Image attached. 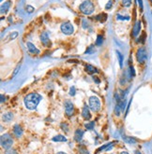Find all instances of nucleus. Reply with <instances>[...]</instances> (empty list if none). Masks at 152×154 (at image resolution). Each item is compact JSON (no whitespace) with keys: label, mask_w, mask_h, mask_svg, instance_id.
Here are the masks:
<instances>
[{"label":"nucleus","mask_w":152,"mask_h":154,"mask_svg":"<svg viewBox=\"0 0 152 154\" xmlns=\"http://www.w3.org/2000/svg\"><path fill=\"white\" fill-rule=\"evenodd\" d=\"M41 95H40L37 92H31L29 95H27L24 99V106L27 109L29 110H34L36 109L38 105L40 104V102L41 100Z\"/></svg>","instance_id":"obj_1"},{"label":"nucleus","mask_w":152,"mask_h":154,"mask_svg":"<svg viewBox=\"0 0 152 154\" xmlns=\"http://www.w3.org/2000/svg\"><path fill=\"white\" fill-rule=\"evenodd\" d=\"M79 10L84 15H90L94 12L95 8H94V5H93V3L90 1V0H86V1H84L79 6Z\"/></svg>","instance_id":"obj_2"},{"label":"nucleus","mask_w":152,"mask_h":154,"mask_svg":"<svg viewBox=\"0 0 152 154\" xmlns=\"http://www.w3.org/2000/svg\"><path fill=\"white\" fill-rule=\"evenodd\" d=\"M0 143H1V147L5 149H10L13 144V139L10 134H4L1 135L0 138Z\"/></svg>","instance_id":"obj_3"},{"label":"nucleus","mask_w":152,"mask_h":154,"mask_svg":"<svg viewBox=\"0 0 152 154\" xmlns=\"http://www.w3.org/2000/svg\"><path fill=\"white\" fill-rule=\"evenodd\" d=\"M147 59V51L146 50V48L141 47L137 50L136 51V60L139 64H144L146 63Z\"/></svg>","instance_id":"obj_4"},{"label":"nucleus","mask_w":152,"mask_h":154,"mask_svg":"<svg viewBox=\"0 0 152 154\" xmlns=\"http://www.w3.org/2000/svg\"><path fill=\"white\" fill-rule=\"evenodd\" d=\"M89 107L94 112H97V111L100 109V101L97 96L89 97Z\"/></svg>","instance_id":"obj_5"},{"label":"nucleus","mask_w":152,"mask_h":154,"mask_svg":"<svg viewBox=\"0 0 152 154\" xmlns=\"http://www.w3.org/2000/svg\"><path fill=\"white\" fill-rule=\"evenodd\" d=\"M60 30L61 32L64 34V35H72L74 32V27L73 25L71 24V23L70 22H65L61 24L60 26Z\"/></svg>","instance_id":"obj_6"},{"label":"nucleus","mask_w":152,"mask_h":154,"mask_svg":"<svg viewBox=\"0 0 152 154\" xmlns=\"http://www.w3.org/2000/svg\"><path fill=\"white\" fill-rule=\"evenodd\" d=\"M65 112L69 117L72 116L74 113V106L70 100H67L65 102Z\"/></svg>","instance_id":"obj_7"},{"label":"nucleus","mask_w":152,"mask_h":154,"mask_svg":"<svg viewBox=\"0 0 152 154\" xmlns=\"http://www.w3.org/2000/svg\"><path fill=\"white\" fill-rule=\"evenodd\" d=\"M141 28H142V23L140 21H137L136 23H134L133 28H132V36L134 38H136L139 35V34H140Z\"/></svg>","instance_id":"obj_8"},{"label":"nucleus","mask_w":152,"mask_h":154,"mask_svg":"<svg viewBox=\"0 0 152 154\" xmlns=\"http://www.w3.org/2000/svg\"><path fill=\"white\" fill-rule=\"evenodd\" d=\"M40 41H41V43L43 44L44 46H47L49 47L51 45V41H50V38H49V36H48V34L46 32H43V33H41L40 34Z\"/></svg>","instance_id":"obj_9"},{"label":"nucleus","mask_w":152,"mask_h":154,"mask_svg":"<svg viewBox=\"0 0 152 154\" xmlns=\"http://www.w3.org/2000/svg\"><path fill=\"white\" fill-rule=\"evenodd\" d=\"M27 49H28V50L30 51L31 53H33V54H40V50L39 49H37V47L34 45L33 43H31V42H27Z\"/></svg>","instance_id":"obj_10"},{"label":"nucleus","mask_w":152,"mask_h":154,"mask_svg":"<svg viewBox=\"0 0 152 154\" xmlns=\"http://www.w3.org/2000/svg\"><path fill=\"white\" fill-rule=\"evenodd\" d=\"M90 107H88L87 105H84L82 110V116L84 119H90L91 114H90Z\"/></svg>","instance_id":"obj_11"},{"label":"nucleus","mask_w":152,"mask_h":154,"mask_svg":"<svg viewBox=\"0 0 152 154\" xmlns=\"http://www.w3.org/2000/svg\"><path fill=\"white\" fill-rule=\"evenodd\" d=\"M84 134V131H83L81 129H77L74 133V140L77 142H80L83 139Z\"/></svg>","instance_id":"obj_12"},{"label":"nucleus","mask_w":152,"mask_h":154,"mask_svg":"<svg viewBox=\"0 0 152 154\" xmlns=\"http://www.w3.org/2000/svg\"><path fill=\"white\" fill-rule=\"evenodd\" d=\"M13 133L16 137H21L23 135V129L19 124H15L13 127Z\"/></svg>","instance_id":"obj_13"},{"label":"nucleus","mask_w":152,"mask_h":154,"mask_svg":"<svg viewBox=\"0 0 152 154\" xmlns=\"http://www.w3.org/2000/svg\"><path fill=\"white\" fill-rule=\"evenodd\" d=\"M123 140L126 143L131 144V145H134V144H136L138 142V140L135 137H132V136H126V135L123 136Z\"/></svg>","instance_id":"obj_14"},{"label":"nucleus","mask_w":152,"mask_h":154,"mask_svg":"<svg viewBox=\"0 0 152 154\" xmlns=\"http://www.w3.org/2000/svg\"><path fill=\"white\" fill-rule=\"evenodd\" d=\"M52 140L54 142H66L67 141V138L65 137L64 135H61V134H57L55 136L52 138Z\"/></svg>","instance_id":"obj_15"},{"label":"nucleus","mask_w":152,"mask_h":154,"mask_svg":"<svg viewBox=\"0 0 152 154\" xmlns=\"http://www.w3.org/2000/svg\"><path fill=\"white\" fill-rule=\"evenodd\" d=\"M86 71H87L88 74H94V73H98L97 68H95L94 66L91 65H86Z\"/></svg>","instance_id":"obj_16"},{"label":"nucleus","mask_w":152,"mask_h":154,"mask_svg":"<svg viewBox=\"0 0 152 154\" xmlns=\"http://www.w3.org/2000/svg\"><path fill=\"white\" fill-rule=\"evenodd\" d=\"M11 7V1H7L5 2V4H3L1 6V13H6L8 11V8H10Z\"/></svg>","instance_id":"obj_17"},{"label":"nucleus","mask_w":152,"mask_h":154,"mask_svg":"<svg viewBox=\"0 0 152 154\" xmlns=\"http://www.w3.org/2000/svg\"><path fill=\"white\" fill-rule=\"evenodd\" d=\"M96 19L100 22V23H104L106 20H107V14H105V13H100V14H99L97 17H96Z\"/></svg>","instance_id":"obj_18"},{"label":"nucleus","mask_w":152,"mask_h":154,"mask_svg":"<svg viewBox=\"0 0 152 154\" xmlns=\"http://www.w3.org/2000/svg\"><path fill=\"white\" fill-rule=\"evenodd\" d=\"M2 119H3L4 122H11V119H13V114L12 113H6V114L3 115Z\"/></svg>","instance_id":"obj_19"},{"label":"nucleus","mask_w":152,"mask_h":154,"mask_svg":"<svg viewBox=\"0 0 152 154\" xmlns=\"http://www.w3.org/2000/svg\"><path fill=\"white\" fill-rule=\"evenodd\" d=\"M116 55H117V58H118V63H119V65H120V67H122L124 57H123V55H122V53H120V51H118V50H116Z\"/></svg>","instance_id":"obj_20"},{"label":"nucleus","mask_w":152,"mask_h":154,"mask_svg":"<svg viewBox=\"0 0 152 154\" xmlns=\"http://www.w3.org/2000/svg\"><path fill=\"white\" fill-rule=\"evenodd\" d=\"M146 38H147V34L145 32H143L142 35L140 36V38H138V42H140V43L144 44V43H145V41H146Z\"/></svg>","instance_id":"obj_21"},{"label":"nucleus","mask_w":152,"mask_h":154,"mask_svg":"<svg viewBox=\"0 0 152 154\" xmlns=\"http://www.w3.org/2000/svg\"><path fill=\"white\" fill-rule=\"evenodd\" d=\"M116 19L117 20H121V21H129L131 18H130V16H122L120 14H117L116 15Z\"/></svg>","instance_id":"obj_22"},{"label":"nucleus","mask_w":152,"mask_h":154,"mask_svg":"<svg viewBox=\"0 0 152 154\" xmlns=\"http://www.w3.org/2000/svg\"><path fill=\"white\" fill-rule=\"evenodd\" d=\"M96 51V49L93 47V46H90L87 48V50H86V54H92V53H94Z\"/></svg>","instance_id":"obj_23"},{"label":"nucleus","mask_w":152,"mask_h":154,"mask_svg":"<svg viewBox=\"0 0 152 154\" xmlns=\"http://www.w3.org/2000/svg\"><path fill=\"white\" fill-rule=\"evenodd\" d=\"M103 43V38L101 37L100 35H99L98 37H97V40H96V45H98V46H100L101 44Z\"/></svg>","instance_id":"obj_24"},{"label":"nucleus","mask_w":152,"mask_h":154,"mask_svg":"<svg viewBox=\"0 0 152 154\" xmlns=\"http://www.w3.org/2000/svg\"><path fill=\"white\" fill-rule=\"evenodd\" d=\"M17 37H18V33H17V32H13V33H11V35L7 38V40H12V39L16 38Z\"/></svg>","instance_id":"obj_25"},{"label":"nucleus","mask_w":152,"mask_h":154,"mask_svg":"<svg viewBox=\"0 0 152 154\" xmlns=\"http://www.w3.org/2000/svg\"><path fill=\"white\" fill-rule=\"evenodd\" d=\"M95 126V122H88L86 124V128L87 130H93V128Z\"/></svg>","instance_id":"obj_26"},{"label":"nucleus","mask_w":152,"mask_h":154,"mask_svg":"<svg viewBox=\"0 0 152 154\" xmlns=\"http://www.w3.org/2000/svg\"><path fill=\"white\" fill-rule=\"evenodd\" d=\"M60 127H61V129L65 132V133H68L69 132V125H68L67 123H61V125H60Z\"/></svg>","instance_id":"obj_27"},{"label":"nucleus","mask_w":152,"mask_h":154,"mask_svg":"<svg viewBox=\"0 0 152 154\" xmlns=\"http://www.w3.org/2000/svg\"><path fill=\"white\" fill-rule=\"evenodd\" d=\"M122 5L126 8H129L131 5V0H122Z\"/></svg>","instance_id":"obj_28"},{"label":"nucleus","mask_w":152,"mask_h":154,"mask_svg":"<svg viewBox=\"0 0 152 154\" xmlns=\"http://www.w3.org/2000/svg\"><path fill=\"white\" fill-rule=\"evenodd\" d=\"M25 11H27V12H28V13H32L34 11H35V8L30 5H27V7H25Z\"/></svg>","instance_id":"obj_29"},{"label":"nucleus","mask_w":152,"mask_h":154,"mask_svg":"<svg viewBox=\"0 0 152 154\" xmlns=\"http://www.w3.org/2000/svg\"><path fill=\"white\" fill-rule=\"evenodd\" d=\"M130 77L132 79V78H134L135 77V70H134V68H133V66H130Z\"/></svg>","instance_id":"obj_30"},{"label":"nucleus","mask_w":152,"mask_h":154,"mask_svg":"<svg viewBox=\"0 0 152 154\" xmlns=\"http://www.w3.org/2000/svg\"><path fill=\"white\" fill-rule=\"evenodd\" d=\"M75 92H76L75 87H74V86L71 87V89H70V95H71V96H74V95H75Z\"/></svg>","instance_id":"obj_31"},{"label":"nucleus","mask_w":152,"mask_h":154,"mask_svg":"<svg viewBox=\"0 0 152 154\" xmlns=\"http://www.w3.org/2000/svg\"><path fill=\"white\" fill-rule=\"evenodd\" d=\"M113 6V0H109V1L107 2L106 6H105V8L106 10H109V8H111Z\"/></svg>","instance_id":"obj_32"},{"label":"nucleus","mask_w":152,"mask_h":154,"mask_svg":"<svg viewBox=\"0 0 152 154\" xmlns=\"http://www.w3.org/2000/svg\"><path fill=\"white\" fill-rule=\"evenodd\" d=\"M110 145H112V143H108V144H105L104 146L100 147V149H99L97 150V152H100V150H103V149H106L107 147H109V146H110Z\"/></svg>","instance_id":"obj_33"},{"label":"nucleus","mask_w":152,"mask_h":154,"mask_svg":"<svg viewBox=\"0 0 152 154\" xmlns=\"http://www.w3.org/2000/svg\"><path fill=\"white\" fill-rule=\"evenodd\" d=\"M5 154H18V153H17V151L14 150V149H8L5 152Z\"/></svg>","instance_id":"obj_34"},{"label":"nucleus","mask_w":152,"mask_h":154,"mask_svg":"<svg viewBox=\"0 0 152 154\" xmlns=\"http://www.w3.org/2000/svg\"><path fill=\"white\" fill-rule=\"evenodd\" d=\"M138 1V4H139V7H140V11H143L144 10V6H143V0H137Z\"/></svg>","instance_id":"obj_35"},{"label":"nucleus","mask_w":152,"mask_h":154,"mask_svg":"<svg viewBox=\"0 0 152 154\" xmlns=\"http://www.w3.org/2000/svg\"><path fill=\"white\" fill-rule=\"evenodd\" d=\"M20 67H21V65H18L16 68H15V70H14V72H13V74H12V77H14V76H16V74L19 72V69H20Z\"/></svg>","instance_id":"obj_36"},{"label":"nucleus","mask_w":152,"mask_h":154,"mask_svg":"<svg viewBox=\"0 0 152 154\" xmlns=\"http://www.w3.org/2000/svg\"><path fill=\"white\" fill-rule=\"evenodd\" d=\"M83 27L84 29L88 27V24H87V20H83Z\"/></svg>","instance_id":"obj_37"},{"label":"nucleus","mask_w":152,"mask_h":154,"mask_svg":"<svg viewBox=\"0 0 152 154\" xmlns=\"http://www.w3.org/2000/svg\"><path fill=\"white\" fill-rule=\"evenodd\" d=\"M93 80H94V81H95V82H96L97 84H99V83L100 82V80H99V79L97 78V77H94V78H93Z\"/></svg>","instance_id":"obj_38"},{"label":"nucleus","mask_w":152,"mask_h":154,"mask_svg":"<svg viewBox=\"0 0 152 154\" xmlns=\"http://www.w3.org/2000/svg\"><path fill=\"white\" fill-rule=\"evenodd\" d=\"M81 154H89V152H88L87 150H83V151L81 152Z\"/></svg>","instance_id":"obj_39"},{"label":"nucleus","mask_w":152,"mask_h":154,"mask_svg":"<svg viewBox=\"0 0 152 154\" xmlns=\"http://www.w3.org/2000/svg\"><path fill=\"white\" fill-rule=\"evenodd\" d=\"M4 99H6V98H4V95H1V103H3V102L5 101Z\"/></svg>","instance_id":"obj_40"},{"label":"nucleus","mask_w":152,"mask_h":154,"mask_svg":"<svg viewBox=\"0 0 152 154\" xmlns=\"http://www.w3.org/2000/svg\"><path fill=\"white\" fill-rule=\"evenodd\" d=\"M56 154H67V153H65V152H63V151H59V152H57Z\"/></svg>","instance_id":"obj_41"},{"label":"nucleus","mask_w":152,"mask_h":154,"mask_svg":"<svg viewBox=\"0 0 152 154\" xmlns=\"http://www.w3.org/2000/svg\"><path fill=\"white\" fill-rule=\"evenodd\" d=\"M120 154H129V152H127V151H122Z\"/></svg>","instance_id":"obj_42"},{"label":"nucleus","mask_w":152,"mask_h":154,"mask_svg":"<svg viewBox=\"0 0 152 154\" xmlns=\"http://www.w3.org/2000/svg\"><path fill=\"white\" fill-rule=\"evenodd\" d=\"M135 154H142L139 150H136V151H135Z\"/></svg>","instance_id":"obj_43"},{"label":"nucleus","mask_w":152,"mask_h":154,"mask_svg":"<svg viewBox=\"0 0 152 154\" xmlns=\"http://www.w3.org/2000/svg\"><path fill=\"white\" fill-rule=\"evenodd\" d=\"M150 3H151V5H152V0H150Z\"/></svg>","instance_id":"obj_44"},{"label":"nucleus","mask_w":152,"mask_h":154,"mask_svg":"<svg viewBox=\"0 0 152 154\" xmlns=\"http://www.w3.org/2000/svg\"><path fill=\"white\" fill-rule=\"evenodd\" d=\"M1 1H2V0H1Z\"/></svg>","instance_id":"obj_45"}]
</instances>
